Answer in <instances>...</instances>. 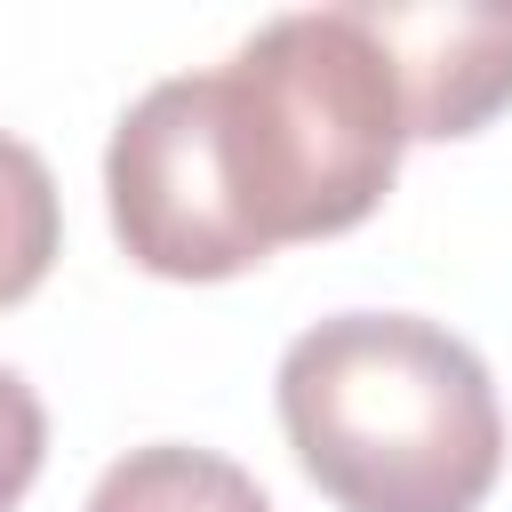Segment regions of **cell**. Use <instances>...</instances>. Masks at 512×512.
I'll use <instances>...</instances> for the list:
<instances>
[{"mask_svg": "<svg viewBox=\"0 0 512 512\" xmlns=\"http://www.w3.org/2000/svg\"><path fill=\"white\" fill-rule=\"evenodd\" d=\"M40 456H48V416H40L32 384L16 368H0V512L24 504V488L40 480Z\"/></svg>", "mask_w": 512, "mask_h": 512, "instance_id": "cell-7", "label": "cell"}, {"mask_svg": "<svg viewBox=\"0 0 512 512\" xmlns=\"http://www.w3.org/2000/svg\"><path fill=\"white\" fill-rule=\"evenodd\" d=\"M64 240V208H56V176L32 144L0 136V312L24 304Z\"/></svg>", "mask_w": 512, "mask_h": 512, "instance_id": "cell-6", "label": "cell"}, {"mask_svg": "<svg viewBox=\"0 0 512 512\" xmlns=\"http://www.w3.org/2000/svg\"><path fill=\"white\" fill-rule=\"evenodd\" d=\"M400 88L408 136H472L512 104V16L504 8H352Z\"/></svg>", "mask_w": 512, "mask_h": 512, "instance_id": "cell-4", "label": "cell"}, {"mask_svg": "<svg viewBox=\"0 0 512 512\" xmlns=\"http://www.w3.org/2000/svg\"><path fill=\"white\" fill-rule=\"evenodd\" d=\"M224 168L264 248L352 232L400 176L408 112L352 8L272 16L216 72Z\"/></svg>", "mask_w": 512, "mask_h": 512, "instance_id": "cell-2", "label": "cell"}, {"mask_svg": "<svg viewBox=\"0 0 512 512\" xmlns=\"http://www.w3.org/2000/svg\"><path fill=\"white\" fill-rule=\"evenodd\" d=\"M296 464L344 512H472L504 472L480 352L416 312H336L280 352Z\"/></svg>", "mask_w": 512, "mask_h": 512, "instance_id": "cell-1", "label": "cell"}, {"mask_svg": "<svg viewBox=\"0 0 512 512\" xmlns=\"http://www.w3.org/2000/svg\"><path fill=\"white\" fill-rule=\"evenodd\" d=\"M88 512H272V504H264V488L232 456L160 440V448H128L96 480Z\"/></svg>", "mask_w": 512, "mask_h": 512, "instance_id": "cell-5", "label": "cell"}, {"mask_svg": "<svg viewBox=\"0 0 512 512\" xmlns=\"http://www.w3.org/2000/svg\"><path fill=\"white\" fill-rule=\"evenodd\" d=\"M104 192L120 248L160 280H232L272 256L248 232L224 168L216 72H176L120 112L104 152Z\"/></svg>", "mask_w": 512, "mask_h": 512, "instance_id": "cell-3", "label": "cell"}]
</instances>
